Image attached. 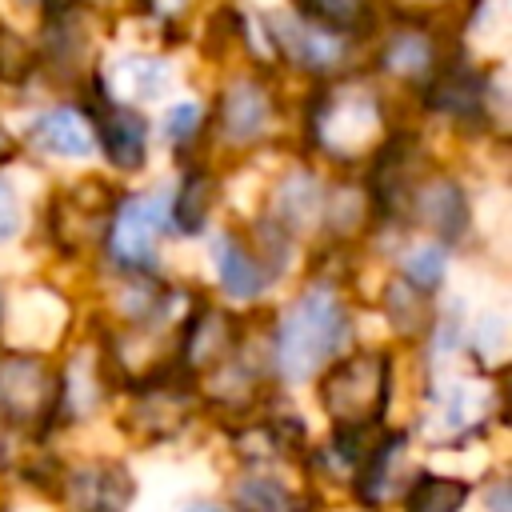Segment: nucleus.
Instances as JSON below:
<instances>
[{
	"mask_svg": "<svg viewBox=\"0 0 512 512\" xmlns=\"http://www.w3.org/2000/svg\"><path fill=\"white\" fill-rule=\"evenodd\" d=\"M324 188H328V172L312 168V164H292L284 168V176L272 184L264 208L256 212L260 220H268L280 236H288L292 244L304 240H320V212H324Z\"/></svg>",
	"mask_w": 512,
	"mask_h": 512,
	"instance_id": "13",
	"label": "nucleus"
},
{
	"mask_svg": "<svg viewBox=\"0 0 512 512\" xmlns=\"http://www.w3.org/2000/svg\"><path fill=\"white\" fill-rule=\"evenodd\" d=\"M120 192L124 188H116L100 176L60 184L44 204V236L68 260L100 252V240H104V228H108V216H112Z\"/></svg>",
	"mask_w": 512,
	"mask_h": 512,
	"instance_id": "10",
	"label": "nucleus"
},
{
	"mask_svg": "<svg viewBox=\"0 0 512 512\" xmlns=\"http://www.w3.org/2000/svg\"><path fill=\"white\" fill-rule=\"evenodd\" d=\"M208 256H212V272H216V284L228 300L236 304H252L260 300L272 284H276V268L264 260V252L252 244L248 228L244 224H220L212 232V244H208Z\"/></svg>",
	"mask_w": 512,
	"mask_h": 512,
	"instance_id": "14",
	"label": "nucleus"
},
{
	"mask_svg": "<svg viewBox=\"0 0 512 512\" xmlns=\"http://www.w3.org/2000/svg\"><path fill=\"white\" fill-rule=\"evenodd\" d=\"M56 396H60V380L44 356L20 348L0 352V420L32 424L56 404Z\"/></svg>",
	"mask_w": 512,
	"mask_h": 512,
	"instance_id": "15",
	"label": "nucleus"
},
{
	"mask_svg": "<svg viewBox=\"0 0 512 512\" xmlns=\"http://www.w3.org/2000/svg\"><path fill=\"white\" fill-rule=\"evenodd\" d=\"M352 340V304L332 276L308 280L272 324V364L288 380L328 368Z\"/></svg>",
	"mask_w": 512,
	"mask_h": 512,
	"instance_id": "3",
	"label": "nucleus"
},
{
	"mask_svg": "<svg viewBox=\"0 0 512 512\" xmlns=\"http://www.w3.org/2000/svg\"><path fill=\"white\" fill-rule=\"evenodd\" d=\"M460 48L456 32L428 28V24H404V20H384L376 36L364 48V72L392 96H416L440 68L444 60Z\"/></svg>",
	"mask_w": 512,
	"mask_h": 512,
	"instance_id": "6",
	"label": "nucleus"
},
{
	"mask_svg": "<svg viewBox=\"0 0 512 512\" xmlns=\"http://www.w3.org/2000/svg\"><path fill=\"white\" fill-rule=\"evenodd\" d=\"M92 120V136H96V152L104 156V164L116 176H136L148 168V144H152V124L136 104L116 100L104 84H100V68L92 72V80L84 84V92L76 96Z\"/></svg>",
	"mask_w": 512,
	"mask_h": 512,
	"instance_id": "11",
	"label": "nucleus"
},
{
	"mask_svg": "<svg viewBox=\"0 0 512 512\" xmlns=\"http://www.w3.org/2000/svg\"><path fill=\"white\" fill-rule=\"evenodd\" d=\"M288 8L296 16H304L308 24H320V28L336 32V36H348L364 48L376 36V28L384 24L376 0H288Z\"/></svg>",
	"mask_w": 512,
	"mask_h": 512,
	"instance_id": "19",
	"label": "nucleus"
},
{
	"mask_svg": "<svg viewBox=\"0 0 512 512\" xmlns=\"http://www.w3.org/2000/svg\"><path fill=\"white\" fill-rule=\"evenodd\" d=\"M380 308L388 316V324L404 336H424L432 328V296L416 292L412 284H404L400 276H388L384 280V292H380Z\"/></svg>",
	"mask_w": 512,
	"mask_h": 512,
	"instance_id": "23",
	"label": "nucleus"
},
{
	"mask_svg": "<svg viewBox=\"0 0 512 512\" xmlns=\"http://www.w3.org/2000/svg\"><path fill=\"white\" fill-rule=\"evenodd\" d=\"M464 500V488L456 480H436V476H424L416 484V500H412V512H456Z\"/></svg>",
	"mask_w": 512,
	"mask_h": 512,
	"instance_id": "27",
	"label": "nucleus"
},
{
	"mask_svg": "<svg viewBox=\"0 0 512 512\" xmlns=\"http://www.w3.org/2000/svg\"><path fill=\"white\" fill-rule=\"evenodd\" d=\"M168 196L172 184H156L148 192H120L100 240L108 272H160V248L164 240H172Z\"/></svg>",
	"mask_w": 512,
	"mask_h": 512,
	"instance_id": "9",
	"label": "nucleus"
},
{
	"mask_svg": "<svg viewBox=\"0 0 512 512\" xmlns=\"http://www.w3.org/2000/svg\"><path fill=\"white\" fill-rule=\"evenodd\" d=\"M224 204V176L212 160H200V164H184L176 184H172V196H168V224H172V236H204L208 224L216 220Z\"/></svg>",
	"mask_w": 512,
	"mask_h": 512,
	"instance_id": "18",
	"label": "nucleus"
},
{
	"mask_svg": "<svg viewBox=\"0 0 512 512\" xmlns=\"http://www.w3.org/2000/svg\"><path fill=\"white\" fill-rule=\"evenodd\" d=\"M320 400L344 424L372 420L388 400V356L368 348V352L332 360L320 376Z\"/></svg>",
	"mask_w": 512,
	"mask_h": 512,
	"instance_id": "12",
	"label": "nucleus"
},
{
	"mask_svg": "<svg viewBox=\"0 0 512 512\" xmlns=\"http://www.w3.org/2000/svg\"><path fill=\"white\" fill-rule=\"evenodd\" d=\"M288 100L280 92V72L272 68H232L224 72L208 104V148L228 160H248L284 136Z\"/></svg>",
	"mask_w": 512,
	"mask_h": 512,
	"instance_id": "4",
	"label": "nucleus"
},
{
	"mask_svg": "<svg viewBox=\"0 0 512 512\" xmlns=\"http://www.w3.org/2000/svg\"><path fill=\"white\" fill-rule=\"evenodd\" d=\"M236 348H240L236 312H228V308H220L212 300L188 304V316L180 320V360H184L188 372L224 368Z\"/></svg>",
	"mask_w": 512,
	"mask_h": 512,
	"instance_id": "17",
	"label": "nucleus"
},
{
	"mask_svg": "<svg viewBox=\"0 0 512 512\" xmlns=\"http://www.w3.org/2000/svg\"><path fill=\"white\" fill-rule=\"evenodd\" d=\"M36 20H44V16H52V12H64V8H72V4H80V0H20Z\"/></svg>",
	"mask_w": 512,
	"mask_h": 512,
	"instance_id": "30",
	"label": "nucleus"
},
{
	"mask_svg": "<svg viewBox=\"0 0 512 512\" xmlns=\"http://www.w3.org/2000/svg\"><path fill=\"white\" fill-rule=\"evenodd\" d=\"M16 140H20V148H28L32 156H44V160H88V156H96L92 120H88L80 100H56V104L32 112L24 132H16Z\"/></svg>",
	"mask_w": 512,
	"mask_h": 512,
	"instance_id": "16",
	"label": "nucleus"
},
{
	"mask_svg": "<svg viewBox=\"0 0 512 512\" xmlns=\"http://www.w3.org/2000/svg\"><path fill=\"white\" fill-rule=\"evenodd\" d=\"M100 40H104V16L88 0L36 20L32 44H36L40 80H48L52 88L76 100L92 80V72L100 68Z\"/></svg>",
	"mask_w": 512,
	"mask_h": 512,
	"instance_id": "7",
	"label": "nucleus"
},
{
	"mask_svg": "<svg viewBox=\"0 0 512 512\" xmlns=\"http://www.w3.org/2000/svg\"><path fill=\"white\" fill-rule=\"evenodd\" d=\"M264 44H268V60L276 72H292L308 84H324L336 76H348L364 64V44L336 36L320 24H308L304 16H296L292 8H272L256 16Z\"/></svg>",
	"mask_w": 512,
	"mask_h": 512,
	"instance_id": "5",
	"label": "nucleus"
},
{
	"mask_svg": "<svg viewBox=\"0 0 512 512\" xmlns=\"http://www.w3.org/2000/svg\"><path fill=\"white\" fill-rule=\"evenodd\" d=\"M0 324H4V288H0Z\"/></svg>",
	"mask_w": 512,
	"mask_h": 512,
	"instance_id": "32",
	"label": "nucleus"
},
{
	"mask_svg": "<svg viewBox=\"0 0 512 512\" xmlns=\"http://www.w3.org/2000/svg\"><path fill=\"white\" fill-rule=\"evenodd\" d=\"M160 136H164L168 152L180 160V168L208 160V104H200V100L168 104L164 120H160Z\"/></svg>",
	"mask_w": 512,
	"mask_h": 512,
	"instance_id": "20",
	"label": "nucleus"
},
{
	"mask_svg": "<svg viewBox=\"0 0 512 512\" xmlns=\"http://www.w3.org/2000/svg\"><path fill=\"white\" fill-rule=\"evenodd\" d=\"M20 232H24V200L8 180H0V248L12 244Z\"/></svg>",
	"mask_w": 512,
	"mask_h": 512,
	"instance_id": "28",
	"label": "nucleus"
},
{
	"mask_svg": "<svg viewBox=\"0 0 512 512\" xmlns=\"http://www.w3.org/2000/svg\"><path fill=\"white\" fill-rule=\"evenodd\" d=\"M32 80H40V64H36V44H32V36L0 20V88L20 92V88H28Z\"/></svg>",
	"mask_w": 512,
	"mask_h": 512,
	"instance_id": "24",
	"label": "nucleus"
},
{
	"mask_svg": "<svg viewBox=\"0 0 512 512\" xmlns=\"http://www.w3.org/2000/svg\"><path fill=\"white\" fill-rule=\"evenodd\" d=\"M404 124L396 116V96L384 92L364 68L308 84L300 104V144L332 176H360L384 140Z\"/></svg>",
	"mask_w": 512,
	"mask_h": 512,
	"instance_id": "1",
	"label": "nucleus"
},
{
	"mask_svg": "<svg viewBox=\"0 0 512 512\" xmlns=\"http://www.w3.org/2000/svg\"><path fill=\"white\" fill-rule=\"evenodd\" d=\"M20 152H24V148H20L16 132H12L4 120H0V172H4L8 164H16V160H20Z\"/></svg>",
	"mask_w": 512,
	"mask_h": 512,
	"instance_id": "29",
	"label": "nucleus"
},
{
	"mask_svg": "<svg viewBox=\"0 0 512 512\" xmlns=\"http://www.w3.org/2000/svg\"><path fill=\"white\" fill-rule=\"evenodd\" d=\"M424 120H440L456 136L472 140H504L508 136V84L504 60H480L460 48L444 60V68L412 96Z\"/></svg>",
	"mask_w": 512,
	"mask_h": 512,
	"instance_id": "2",
	"label": "nucleus"
},
{
	"mask_svg": "<svg viewBox=\"0 0 512 512\" xmlns=\"http://www.w3.org/2000/svg\"><path fill=\"white\" fill-rule=\"evenodd\" d=\"M188 512H224V508H212V504H196V508H188Z\"/></svg>",
	"mask_w": 512,
	"mask_h": 512,
	"instance_id": "31",
	"label": "nucleus"
},
{
	"mask_svg": "<svg viewBox=\"0 0 512 512\" xmlns=\"http://www.w3.org/2000/svg\"><path fill=\"white\" fill-rule=\"evenodd\" d=\"M384 20H404V24H428V28H444L456 32L464 28V20L472 16V8L480 0H376Z\"/></svg>",
	"mask_w": 512,
	"mask_h": 512,
	"instance_id": "22",
	"label": "nucleus"
},
{
	"mask_svg": "<svg viewBox=\"0 0 512 512\" xmlns=\"http://www.w3.org/2000/svg\"><path fill=\"white\" fill-rule=\"evenodd\" d=\"M408 244L396 248V268L392 276H400L404 284H412L424 296H436L444 276H448V248L424 236H404Z\"/></svg>",
	"mask_w": 512,
	"mask_h": 512,
	"instance_id": "21",
	"label": "nucleus"
},
{
	"mask_svg": "<svg viewBox=\"0 0 512 512\" xmlns=\"http://www.w3.org/2000/svg\"><path fill=\"white\" fill-rule=\"evenodd\" d=\"M396 228L404 236H424V240H436L444 244L448 252L464 240H472L476 232V208H472V196H468V184L448 168V164H436L428 160L404 200H400V216H396Z\"/></svg>",
	"mask_w": 512,
	"mask_h": 512,
	"instance_id": "8",
	"label": "nucleus"
},
{
	"mask_svg": "<svg viewBox=\"0 0 512 512\" xmlns=\"http://www.w3.org/2000/svg\"><path fill=\"white\" fill-rule=\"evenodd\" d=\"M124 64V92H116V100H124V104H144V100H160L164 92H168V84H172V72H168V64L160 60V56H144V52H136V56H124L120 60Z\"/></svg>",
	"mask_w": 512,
	"mask_h": 512,
	"instance_id": "25",
	"label": "nucleus"
},
{
	"mask_svg": "<svg viewBox=\"0 0 512 512\" xmlns=\"http://www.w3.org/2000/svg\"><path fill=\"white\" fill-rule=\"evenodd\" d=\"M128 12L140 24H148L156 36L184 40V32L196 16V0H128Z\"/></svg>",
	"mask_w": 512,
	"mask_h": 512,
	"instance_id": "26",
	"label": "nucleus"
}]
</instances>
